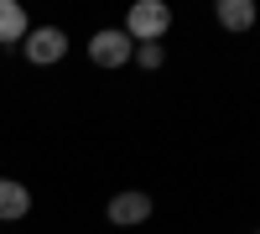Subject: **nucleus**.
Instances as JSON below:
<instances>
[{
	"mask_svg": "<svg viewBox=\"0 0 260 234\" xmlns=\"http://www.w3.org/2000/svg\"><path fill=\"white\" fill-rule=\"evenodd\" d=\"M130 42H161L172 31V6L167 0H136L125 11V26H120Z\"/></svg>",
	"mask_w": 260,
	"mask_h": 234,
	"instance_id": "nucleus-1",
	"label": "nucleus"
},
{
	"mask_svg": "<svg viewBox=\"0 0 260 234\" xmlns=\"http://www.w3.org/2000/svg\"><path fill=\"white\" fill-rule=\"evenodd\" d=\"M21 52H26L31 68H52V62L68 57V37H62V26H31L26 42H21Z\"/></svg>",
	"mask_w": 260,
	"mask_h": 234,
	"instance_id": "nucleus-2",
	"label": "nucleus"
},
{
	"mask_svg": "<svg viewBox=\"0 0 260 234\" xmlns=\"http://www.w3.org/2000/svg\"><path fill=\"white\" fill-rule=\"evenodd\" d=\"M136 57V42H130L120 26H104L89 37V62L94 68H125V62Z\"/></svg>",
	"mask_w": 260,
	"mask_h": 234,
	"instance_id": "nucleus-3",
	"label": "nucleus"
},
{
	"mask_svg": "<svg viewBox=\"0 0 260 234\" xmlns=\"http://www.w3.org/2000/svg\"><path fill=\"white\" fill-rule=\"evenodd\" d=\"M110 224L115 229H136V224H146L151 214H156V203H151V193H141V187H130V193H115L110 198Z\"/></svg>",
	"mask_w": 260,
	"mask_h": 234,
	"instance_id": "nucleus-4",
	"label": "nucleus"
},
{
	"mask_svg": "<svg viewBox=\"0 0 260 234\" xmlns=\"http://www.w3.org/2000/svg\"><path fill=\"white\" fill-rule=\"evenodd\" d=\"M26 214H31V193H26V182L0 177V224H16V219H26Z\"/></svg>",
	"mask_w": 260,
	"mask_h": 234,
	"instance_id": "nucleus-5",
	"label": "nucleus"
},
{
	"mask_svg": "<svg viewBox=\"0 0 260 234\" xmlns=\"http://www.w3.org/2000/svg\"><path fill=\"white\" fill-rule=\"evenodd\" d=\"M213 16H219V26H224V31H234V37H245L255 21H260L255 0H219V11H213Z\"/></svg>",
	"mask_w": 260,
	"mask_h": 234,
	"instance_id": "nucleus-6",
	"label": "nucleus"
},
{
	"mask_svg": "<svg viewBox=\"0 0 260 234\" xmlns=\"http://www.w3.org/2000/svg\"><path fill=\"white\" fill-rule=\"evenodd\" d=\"M26 31H31V21L21 11V0H0V42L16 47V42H26Z\"/></svg>",
	"mask_w": 260,
	"mask_h": 234,
	"instance_id": "nucleus-7",
	"label": "nucleus"
},
{
	"mask_svg": "<svg viewBox=\"0 0 260 234\" xmlns=\"http://www.w3.org/2000/svg\"><path fill=\"white\" fill-rule=\"evenodd\" d=\"M130 62H141L146 73H156L167 62V47H161V42H136V57H130Z\"/></svg>",
	"mask_w": 260,
	"mask_h": 234,
	"instance_id": "nucleus-8",
	"label": "nucleus"
},
{
	"mask_svg": "<svg viewBox=\"0 0 260 234\" xmlns=\"http://www.w3.org/2000/svg\"><path fill=\"white\" fill-rule=\"evenodd\" d=\"M255 234H260V229H255Z\"/></svg>",
	"mask_w": 260,
	"mask_h": 234,
	"instance_id": "nucleus-9",
	"label": "nucleus"
}]
</instances>
